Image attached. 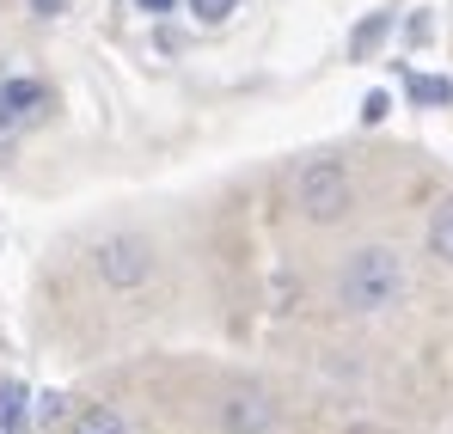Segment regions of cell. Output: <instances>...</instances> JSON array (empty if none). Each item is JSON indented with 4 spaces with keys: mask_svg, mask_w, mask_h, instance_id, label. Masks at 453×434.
Returning <instances> with one entry per match:
<instances>
[{
    "mask_svg": "<svg viewBox=\"0 0 453 434\" xmlns=\"http://www.w3.org/2000/svg\"><path fill=\"white\" fill-rule=\"evenodd\" d=\"M31 12H43V19H50V12H62V0H31Z\"/></svg>",
    "mask_w": 453,
    "mask_h": 434,
    "instance_id": "obj_15",
    "label": "cell"
},
{
    "mask_svg": "<svg viewBox=\"0 0 453 434\" xmlns=\"http://www.w3.org/2000/svg\"><path fill=\"white\" fill-rule=\"evenodd\" d=\"M276 423H282V410H276V398L264 385H233L221 398V429L226 434H270Z\"/></svg>",
    "mask_w": 453,
    "mask_h": 434,
    "instance_id": "obj_4",
    "label": "cell"
},
{
    "mask_svg": "<svg viewBox=\"0 0 453 434\" xmlns=\"http://www.w3.org/2000/svg\"><path fill=\"white\" fill-rule=\"evenodd\" d=\"M31 416H37V423L50 429V423H62V416H68V398H62V392H43V398L31 404Z\"/></svg>",
    "mask_w": 453,
    "mask_h": 434,
    "instance_id": "obj_11",
    "label": "cell"
},
{
    "mask_svg": "<svg viewBox=\"0 0 453 434\" xmlns=\"http://www.w3.org/2000/svg\"><path fill=\"white\" fill-rule=\"evenodd\" d=\"M429 257L453 263V196L435 202V215H429Z\"/></svg>",
    "mask_w": 453,
    "mask_h": 434,
    "instance_id": "obj_7",
    "label": "cell"
},
{
    "mask_svg": "<svg viewBox=\"0 0 453 434\" xmlns=\"http://www.w3.org/2000/svg\"><path fill=\"white\" fill-rule=\"evenodd\" d=\"M349 171L337 165V159H306L301 171H295V209H301L306 220H343L349 215Z\"/></svg>",
    "mask_w": 453,
    "mask_h": 434,
    "instance_id": "obj_2",
    "label": "cell"
},
{
    "mask_svg": "<svg viewBox=\"0 0 453 434\" xmlns=\"http://www.w3.org/2000/svg\"><path fill=\"white\" fill-rule=\"evenodd\" d=\"M25 416V385L19 379H0V429H12Z\"/></svg>",
    "mask_w": 453,
    "mask_h": 434,
    "instance_id": "obj_10",
    "label": "cell"
},
{
    "mask_svg": "<svg viewBox=\"0 0 453 434\" xmlns=\"http://www.w3.org/2000/svg\"><path fill=\"white\" fill-rule=\"evenodd\" d=\"M68 434H129V423H123L111 404H86L74 423H68Z\"/></svg>",
    "mask_w": 453,
    "mask_h": 434,
    "instance_id": "obj_6",
    "label": "cell"
},
{
    "mask_svg": "<svg viewBox=\"0 0 453 434\" xmlns=\"http://www.w3.org/2000/svg\"><path fill=\"white\" fill-rule=\"evenodd\" d=\"M386 31H392V19H386V12H368V19L356 25V37H349V56H356V62H368V56L380 49V37H386Z\"/></svg>",
    "mask_w": 453,
    "mask_h": 434,
    "instance_id": "obj_8",
    "label": "cell"
},
{
    "mask_svg": "<svg viewBox=\"0 0 453 434\" xmlns=\"http://www.w3.org/2000/svg\"><path fill=\"white\" fill-rule=\"evenodd\" d=\"M190 12H196L203 25H221L226 12H239V0H190Z\"/></svg>",
    "mask_w": 453,
    "mask_h": 434,
    "instance_id": "obj_12",
    "label": "cell"
},
{
    "mask_svg": "<svg viewBox=\"0 0 453 434\" xmlns=\"http://www.w3.org/2000/svg\"><path fill=\"white\" fill-rule=\"evenodd\" d=\"M404 92H411L417 104H453V80H441V73H411Z\"/></svg>",
    "mask_w": 453,
    "mask_h": 434,
    "instance_id": "obj_9",
    "label": "cell"
},
{
    "mask_svg": "<svg viewBox=\"0 0 453 434\" xmlns=\"http://www.w3.org/2000/svg\"><path fill=\"white\" fill-rule=\"evenodd\" d=\"M92 263H98V282L104 288H142L153 282V245L142 232H111V239H98V251H92Z\"/></svg>",
    "mask_w": 453,
    "mask_h": 434,
    "instance_id": "obj_3",
    "label": "cell"
},
{
    "mask_svg": "<svg viewBox=\"0 0 453 434\" xmlns=\"http://www.w3.org/2000/svg\"><path fill=\"white\" fill-rule=\"evenodd\" d=\"M386 110H392V98H386V92H368V98H362V123H380Z\"/></svg>",
    "mask_w": 453,
    "mask_h": 434,
    "instance_id": "obj_14",
    "label": "cell"
},
{
    "mask_svg": "<svg viewBox=\"0 0 453 434\" xmlns=\"http://www.w3.org/2000/svg\"><path fill=\"white\" fill-rule=\"evenodd\" d=\"M43 98H50V92H43V80H31V73H12V80L0 86V129L25 123V117H31Z\"/></svg>",
    "mask_w": 453,
    "mask_h": 434,
    "instance_id": "obj_5",
    "label": "cell"
},
{
    "mask_svg": "<svg viewBox=\"0 0 453 434\" xmlns=\"http://www.w3.org/2000/svg\"><path fill=\"white\" fill-rule=\"evenodd\" d=\"M411 293V270L392 245H362L343 257L337 270V306L356 312V318H374V312H392L398 300Z\"/></svg>",
    "mask_w": 453,
    "mask_h": 434,
    "instance_id": "obj_1",
    "label": "cell"
},
{
    "mask_svg": "<svg viewBox=\"0 0 453 434\" xmlns=\"http://www.w3.org/2000/svg\"><path fill=\"white\" fill-rule=\"evenodd\" d=\"M142 12H172V0H135Z\"/></svg>",
    "mask_w": 453,
    "mask_h": 434,
    "instance_id": "obj_16",
    "label": "cell"
},
{
    "mask_svg": "<svg viewBox=\"0 0 453 434\" xmlns=\"http://www.w3.org/2000/svg\"><path fill=\"white\" fill-rule=\"evenodd\" d=\"M404 37H411V43H429V37H435V19H429V12H411Z\"/></svg>",
    "mask_w": 453,
    "mask_h": 434,
    "instance_id": "obj_13",
    "label": "cell"
}]
</instances>
